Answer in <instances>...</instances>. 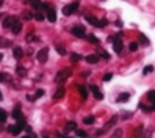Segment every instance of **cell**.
<instances>
[{
	"label": "cell",
	"instance_id": "1",
	"mask_svg": "<svg viewBox=\"0 0 155 138\" xmlns=\"http://www.w3.org/2000/svg\"><path fill=\"white\" fill-rule=\"evenodd\" d=\"M72 74V71H71V68H64V69H61L60 72L56 74V77H55V80L56 82H64L66 79L69 77V75Z\"/></svg>",
	"mask_w": 155,
	"mask_h": 138
},
{
	"label": "cell",
	"instance_id": "2",
	"mask_svg": "<svg viewBox=\"0 0 155 138\" xmlns=\"http://www.w3.org/2000/svg\"><path fill=\"white\" fill-rule=\"evenodd\" d=\"M77 8H79V2H74L71 5H66L63 8V14L64 16H71V14H74L77 11Z\"/></svg>",
	"mask_w": 155,
	"mask_h": 138
},
{
	"label": "cell",
	"instance_id": "3",
	"mask_svg": "<svg viewBox=\"0 0 155 138\" xmlns=\"http://www.w3.org/2000/svg\"><path fill=\"white\" fill-rule=\"evenodd\" d=\"M36 58H38V61H39V63H45V61H47V58H49V49H47V47L41 49V50L38 52Z\"/></svg>",
	"mask_w": 155,
	"mask_h": 138
},
{
	"label": "cell",
	"instance_id": "4",
	"mask_svg": "<svg viewBox=\"0 0 155 138\" xmlns=\"http://www.w3.org/2000/svg\"><path fill=\"white\" fill-rule=\"evenodd\" d=\"M72 34L74 36H77V38H83L85 36V27L83 25H75V27H72Z\"/></svg>",
	"mask_w": 155,
	"mask_h": 138
},
{
	"label": "cell",
	"instance_id": "5",
	"mask_svg": "<svg viewBox=\"0 0 155 138\" xmlns=\"http://www.w3.org/2000/svg\"><path fill=\"white\" fill-rule=\"evenodd\" d=\"M16 22H17V19L14 17V16H8V17L5 19V21H3L2 25H3V28H11V27L16 24Z\"/></svg>",
	"mask_w": 155,
	"mask_h": 138
},
{
	"label": "cell",
	"instance_id": "6",
	"mask_svg": "<svg viewBox=\"0 0 155 138\" xmlns=\"http://www.w3.org/2000/svg\"><path fill=\"white\" fill-rule=\"evenodd\" d=\"M90 90L92 91V94H94V97L96 99H103V94H102V91L99 90V86H96V85H92V86H90Z\"/></svg>",
	"mask_w": 155,
	"mask_h": 138
},
{
	"label": "cell",
	"instance_id": "7",
	"mask_svg": "<svg viewBox=\"0 0 155 138\" xmlns=\"http://www.w3.org/2000/svg\"><path fill=\"white\" fill-rule=\"evenodd\" d=\"M8 132L11 133V135H19V133L22 132V129L19 127L17 124H11V126H8Z\"/></svg>",
	"mask_w": 155,
	"mask_h": 138
},
{
	"label": "cell",
	"instance_id": "8",
	"mask_svg": "<svg viewBox=\"0 0 155 138\" xmlns=\"http://www.w3.org/2000/svg\"><path fill=\"white\" fill-rule=\"evenodd\" d=\"M45 16H47L49 22H55L56 21V13H55V10H53V8H49L47 13H45Z\"/></svg>",
	"mask_w": 155,
	"mask_h": 138
},
{
	"label": "cell",
	"instance_id": "9",
	"mask_svg": "<svg viewBox=\"0 0 155 138\" xmlns=\"http://www.w3.org/2000/svg\"><path fill=\"white\" fill-rule=\"evenodd\" d=\"M85 60H86L90 64H97V63H99V60H100V57H99V55H96V53H92V55H88Z\"/></svg>",
	"mask_w": 155,
	"mask_h": 138
},
{
	"label": "cell",
	"instance_id": "10",
	"mask_svg": "<svg viewBox=\"0 0 155 138\" xmlns=\"http://www.w3.org/2000/svg\"><path fill=\"white\" fill-rule=\"evenodd\" d=\"M13 55H14V58H16V60H21L22 57H24V50H22L21 47H14L13 49Z\"/></svg>",
	"mask_w": 155,
	"mask_h": 138
},
{
	"label": "cell",
	"instance_id": "11",
	"mask_svg": "<svg viewBox=\"0 0 155 138\" xmlns=\"http://www.w3.org/2000/svg\"><path fill=\"white\" fill-rule=\"evenodd\" d=\"M85 19H86L90 24H92L94 27H97V25H99V19H97V17H94V16H91V14H86V16H85Z\"/></svg>",
	"mask_w": 155,
	"mask_h": 138
},
{
	"label": "cell",
	"instance_id": "12",
	"mask_svg": "<svg viewBox=\"0 0 155 138\" xmlns=\"http://www.w3.org/2000/svg\"><path fill=\"white\" fill-rule=\"evenodd\" d=\"M13 118H16V119H19V118H22V110H21V105H16L13 110Z\"/></svg>",
	"mask_w": 155,
	"mask_h": 138
},
{
	"label": "cell",
	"instance_id": "13",
	"mask_svg": "<svg viewBox=\"0 0 155 138\" xmlns=\"http://www.w3.org/2000/svg\"><path fill=\"white\" fill-rule=\"evenodd\" d=\"M77 88H79V93H80V96H82L83 101H85V99L88 97V88H86V86H83V85H79Z\"/></svg>",
	"mask_w": 155,
	"mask_h": 138
},
{
	"label": "cell",
	"instance_id": "14",
	"mask_svg": "<svg viewBox=\"0 0 155 138\" xmlns=\"http://www.w3.org/2000/svg\"><path fill=\"white\" fill-rule=\"evenodd\" d=\"M63 96H64V88L60 86V88H58V90L55 91V94H53V101H58V99L63 97Z\"/></svg>",
	"mask_w": 155,
	"mask_h": 138
},
{
	"label": "cell",
	"instance_id": "15",
	"mask_svg": "<svg viewBox=\"0 0 155 138\" xmlns=\"http://www.w3.org/2000/svg\"><path fill=\"white\" fill-rule=\"evenodd\" d=\"M21 30H22V24H21L19 21H17L13 27H11V32H13L14 34H19V33H21Z\"/></svg>",
	"mask_w": 155,
	"mask_h": 138
},
{
	"label": "cell",
	"instance_id": "16",
	"mask_svg": "<svg viewBox=\"0 0 155 138\" xmlns=\"http://www.w3.org/2000/svg\"><path fill=\"white\" fill-rule=\"evenodd\" d=\"M129 99H130V94L129 93H122V94L118 96V99H116V101H118V102H127Z\"/></svg>",
	"mask_w": 155,
	"mask_h": 138
},
{
	"label": "cell",
	"instance_id": "17",
	"mask_svg": "<svg viewBox=\"0 0 155 138\" xmlns=\"http://www.w3.org/2000/svg\"><path fill=\"white\" fill-rule=\"evenodd\" d=\"M27 2L32 3V6H33L34 10H41V6H42V2H41V0H27Z\"/></svg>",
	"mask_w": 155,
	"mask_h": 138
},
{
	"label": "cell",
	"instance_id": "18",
	"mask_svg": "<svg viewBox=\"0 0 155 138\" xmlns=\"http://www.w3.org/2000/svg\"><path fill=\"white\" fill-rule=\"evenodd\" d=\"M6 118H8V113H6L3 108H0V124H3V122L6 121Z\"/></svg>",
	"mask_w": 155,
	"mask_h": 138
},
{
	"label": "cell",
	"instance_id": "19",
	"mask_svg": "<svg viewBox=\"0 0 155 138\" xmlns=\"http://www.w3.org/2000/svg\"><path fill=\"white\" fill-rule=\"evenodd\" d=\"M147 99H149L152 104H155V90H150L149 93H147Z\"/></svg>",
	"mask_w": 155,
	"mask_h": 138
},
{
	"label": "cell",
	"instance_id": "20",
	"mask_svg": "<svg viewBox=\"0 0 155 138\" xmlns=\"http://www.w3.org/2000/svg\"><path fill=\"white\" fill-rule=\"evenodd\" d=\"M75 129H77V124L74 121H71V122H68V124H66V130H68V132H69V130H75Z\"/></svg>",
	"mask_w": 155,
	"mask_h": 138
},
{
	"label": "cell",
	"instance_id": "21",
	"mask_svg": "<svg viewBox=\"0 0 155 138\" xmlns=\"http://www.w3.org/2000/svg\"><path fill=\"white\" fill-rule=\"evenodd\" d=\"M82 58H83V57H80L79 53H71V60L74 61V63H79V61L82 60Z\"/></svg>",
	"mask_w": 155,
	"mask_h": 138
},
{
	"label": "cell",
	"instance_id": "22",
	"mask_svg": "<svg viewBox=\"0 0 155 138\" xmlns=\"http://www.w3.org/2000/svg\"><path fill=\"white\" fill-rule=\"evenodd\" d=\"M22 17H24L25 21H30V19L33 17V13H30V11H22Z\"/></svg>",
	"mask_w": 155,
	"mask_h": 138
},
{
	"label": "cell",
	"instance_id": "23",
	"mask_svg": "<svg viewBox=\"0 0 155 138\" xmlns=\"http://www.w3.org/2000/svg\"><path fill=\"white\" fill-rule=\"evenodd\" d=\"M33 17L36 19V21H39V22H41V21H44V17H45V16H44L42 13H39V11H36V13L33 14Z\"/></svg>",
	"mask_w": 155,
	"mask_h": 138
},
{
	"label": "cell",
	"instance_id": "24",
	"mask_svg": "<svg viewBox=\"0 0 155 138\" xmlns=\"http://www.w3.org/2000/svg\"><path fill=\"white\" fill-rule=\"evenodd\" d=\"M88 41H90V43H92V44H99V39L94 36V34H88Z\"/></svg>",
	"mask_w": 155,
	"mask_h": 138
},
{
	"label": "cell",
	"instance_id": "25",
	"mask_svg": "<svg viewBox=\"0 0 155 138\" xmlns=\"http://www.w3.org/2000/svg\"><path fill=\"white\" fill-rule=\"evenodd\" d=\"M11 41H5L3 38H0V47H10Z\"/></svg>",
	"mask_w": 155,
	"mask_h": 138
},
{
	"label": "cell",
	"instance_id": "26",
	"mask_svg": "<svg viewBox=\"0 0 155 138\" xmlns=\"http://www.w3.org/2000/svg\"><path fill=\"white\" fill-rule=\"evenodd\" d=\"M0 82H10L8 74H5V72H0Z\"/></svg>",
	"mask_w": 155,
	"mask_h": 138
},
{
	"label": "cell",
	"instance_id": "27",
	"mask_svg": "<svg viewBox=\"0 0 155 138\" xmlns=\"http://www.w3.org/2000/svg\"><path fill=\"white\" fill-rule=\"evenodd\" d=\"M75 133H77V137H83V138L88 135V133L85 132V130H82V129H75Z\"/></svg>",
	"mask_w": 155,
	"mask_h": 138
},
{
	"label": "cell",
	"instance_id": "28",
	"mask_svg": "<svg viewBox=\"0 0 155 138\" xmlns=\"http://www.w3.org/2000/svg\"><path fill=\"white\" fill-rule=\"evenodd\" d=\"M16 72H17V74H19V75H21V77H24V75H25V72H27V71H25V69H24V68L17 66V68H16Z\"/></svg>",
	"mask_w": 155,
	"mask_h": 138
},
{
	"label": "cell",
	"instance_id": "29",
	"mask_svg": "<svg viewBox=\"0 0 155 138\" xmlns=\"http://www.w3.org/2000/svg\"><path fill=\"white\" fill-rule=\"evenodd\" d=\"M83 122H85V124H92V122H94V116H86V118H83Z\"/></svg>",
	"mask_w": 155,
	"mask_h": 138
},
{
	"label": "cell",
	"instance_id": "30",
	"mask_svg": "<svg viewBox=\"0 0 155 138\" xmlns=\"http://www.w3.org/2000/svg\"><path fill=\"white\" fill-rule=\"evenodd\" d=\"M129 49H130V52H136L138 50V43H130Z\"/></svg>",
	"mask_w": 155,
	"mask_h": 138
},
{
	"label": "cell",
	"instance_id": "31",
	"mask_svg": "<svg viewBox=\"0 0 155 138\" xmlns=\"http://www.w3.org/2000/svg\"><path fill=\"white\" fill-rule=\"evenodd\" d=\"M56 52L60 53V55H66V50H64L63 46H58V44H56Z\"/></svg>",
	"mask_w": 155,
	"mask_h": 138
},
{
	"label": "cell",
	"instance_id": "32",
	"mask_svg": "<svg viewBox=\"0 0 155 138\" xmlns=\"http://www.w3.org/2000/svg\"><path fill=\"white\" fill-rule=\"evenodd\" d=\"M152 71H154V66H146L144 69H143V74L146 75V74H149V72H152Z\"/></svg>",
	"mask_w": 155,
	"mask_h": 138
},
{
	"label": "cell",
	"instance_id": "33",
	"mask_svg": "<svg viewBox=\"0 0 155 138\" xmlns=\"http://www.w3.org/2000/svg\"><path fill=\"white\" fill-rule=\"evenodd\" d=\"M111 79H113V74H111V72H108V74L103 75V82H110Z\"/></svg>",
	"mask_w": 155,
	"mask_h": 138
},
{
	"label": "cell",
	"instance_id": "34",
	"mask_svg": "<svg viewBox=\"0 0 155 138\" xmlns=\"http://www.w3.org/2000/svg\"><path fill=\"white\" fill-rule=\"evenodd\" d=\"M107 24H108L107 19H102V21H99V25H97V27H99V28H103V27H105Z\"/></svg>",
	"mask_w": 155,
	"mask_h": 138
},
{
	"label": "cell",
	"instance_id": "35",
	"mask_svg": "<svg viewBox=\"0 0 155 138\" xmlns=\"http://www.w3.org/2000/svg\"><path fill=\"white\" fill-rule=\"evenodd\" d=\"M139 41H141L143 44H149V39H147L144 34H139Z\"/></svg>",
	"mask_w": 155,
	"mask_h": 138
},
{
	"label": "cell",
	"instance_id": "36",
	"mask_svg": "<svg viewBox=\"0 0 155 138\" xmlns=\"http://www.w3.org/2000/svg\"><path fill=\"white\" fill-rule=\"evenodd\" d=\"M27 41H28V43H32V41H38V38L34 36V34H32V33H30L28 36H27Z\"/></svg>",
	"mask_w": 155,
	"mask_h": 138
},
{
	"label": "cell",
	"instance_id": "37",
	"mask_svg": "<svg viewBox=\"0 0 155 138\" xmlns=\"http://www.w3.org/2000/svg\"><path fill=\"white\" fill-rule=\"evenodd\" d=\"M116 121H118V116H113V118H111V121H110V122H107V127H111V126H113Z\"/></svg>",
	"mask_w": 155,
	"mask_h": 138
},
{
	"label": "cell",
	"instance_id": "38",
	"mask_svg": "<svg viewBox=\"0 0 155 138\" xmlns=\"http://www.w3.org/2000/svg\"><path fill=\"white\" fill-rule=\"evenodd\" d=\"M100 57H102L103 60H110V55H108L107 52H100Z\"/></svg>",
	"mask_w": 155,
	"mask_h": 138
},
{
	"label": "cell",
	"instance_id": "39",
	"mask_svg": "<svg viewBox=\"0 0 155 138\" xmlns=\"http://www.w3.org/2000/svg\"><path fill=\"white\" fill-rule=\"evenodd\" d=\"M42 94H44V91H42V90H38V91H36V94H34V99L41 97V96H42Z\"/></svg>",
	"mask_w": 155,
	"mask_h": 138
},
{
	"label": "cell",
	"instance_id": "40",
	"mask_svg": "<svg viewBox=\"0 0 155 138\" xmlns=\"http://www.w3.org/2000/svg\"><path fill=\"white\" fill-rule=\"evenodd\" d=\"M49 8H52V6L49 5V3H42V6H41V10H44V11H47Z\"/></svg>",
	"mask_w": 155,
	"mask_h": 138
},
{
	"label": "cell",
	"instance_id": "41",
	"mask_svg": "<svg viewBox=\"0 0 155 138\" xmlns=\"http://www.w3.org/2000/svg\"><path fill=\"white\" fill-rule=\"evenodd\" d=\"M3 5V0H0V6H2Z\"/></svg>",
	"mask_w": 155,
	"mask_h": 138
},
{
	"label": "cell",
	"instance_id": "42",
	"mask_svg": "<svg viewBox=\"0 0 155 138\" xmlns=\"http://www.w3.org/2000/svg\"><path fill=\"white\" fill-rule=\"evenodd\" d=\"M2 58H3V55H2V53H0V61H2Z\"/></svg>",
	"mask_w": 155,
	"mask_h": 138
},
{
	"label": "cell",
	"instance_id": "43",
	"mask_svg": "<svg viewBox=\"0 0 155 138\" xmlns=\"http://www.w3.org/2000/svg\"><path fill=\"white\" fill-rule=\"evenodd\" d=\"M2 97H3V96H2V93H0V101H2Z\"/></svg>",
	"mask_w": 155,
	"mask_h": 138
}]
</instances>
